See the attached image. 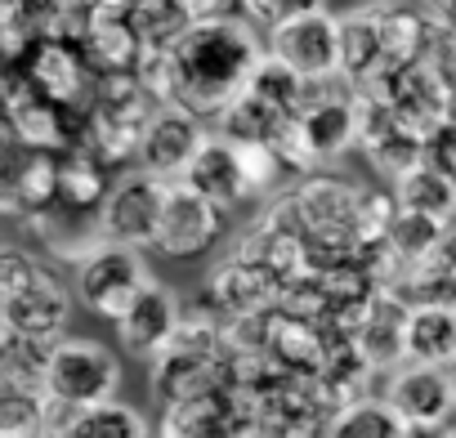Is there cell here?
I'll list each match as a JSON object with an SVG mask.
<instances>
[{
  "mask_svg": "<svg viewBox=\"0 0 456 438\" xmlns=\"http://www.w3.org/2000/svg\"><path fill=\"white\" fill-rule=\"evenodd\" d=\"M265 45L256 36V28L247 19H201L192 23L175 45H166L170 59V103L188 108L192 117H224L233 108L260 63H265Z\"/></svg>",
  "mask_w": 456,
  "mask_h": 438,
  "instance_id": "obj_1",
  "label": "cell"
},
{
  "mask_svg": "<svg viewBox=\"0 0 456 438\" xmlns=\"http://www.w3.org/2000/svg\"><path fill=\"white\" fill-rule=\"evenodd\" d=\"M72 313V291L41 264V256L5 247L0 256V331L59 345Z\"/></svg>",
  "mask_w": 456,
  "mask_h": 438,
  "instance_id": "obj_2",
  "label": "cell"
},
{
  "mask_svg": "<svg viewBox=\"0 0 456 438\" xmlns=\"http://www.w3.org/2000/svg\"><path fill=\"white\" fill-rule=\"evenodd\" d=\"M117 385H121V362L108 345L86 336H63L54 345L45 398H59L68 407H99L117 398Z\"/></svg>",
  "mask_w": 456,
  "mask_h": 438,
  "instance_id": "obj_3",
  "label": "cell"
},
{
  "mask_svg": "<svg viewBox=\"0 0 456 438\" xmlns=\"http://www.w3.org/2000/svg\"><path fill=\"white\" fill-rule=\"evenodd\" d=\"M166 192H170V183L148 174V170H139V166L117 174V183H112L103 210H99L103 238L117 242V247H134V251L157 247L161 215H166Z\"/></svg>",
  "mask_w": 456,
  "mask_h": 438,
  "instance_id": "obj_4",
  "label": "cell"
},
{
  "mask_svg": "<svg viewBox=\"0 0 456 438\" xmlns=\"http://www.w3.org/2000/svg\"><path fill=\"white\" fill-rule=\"evenodd\" d=\"M148 282H152V273H148V264H143V256L134 247L103 242L94 256H86L77 264V296H81V304L90 313H99V318H112V322L134 304V296Z\"/></svg>",
  "mask_w": 456,
  "mask_h": 438,
  "instance_id": "obj_5",
  "label": "cell"
},
{
  "mask_svg": "<svg viewBox=\"0 0 456 438\" xmlns=\"http://www.w3.org/2000/svg\"><path fill=\"white\" fill-rule=\"evenodd\" d=\"M269 54L282 59L305 81H336L340 77V19L327 10L296 14L269 28Z\"/></svg>",
  "mask_w": 456,
  "mask_h": 438,
  "instance_id": "obj_6",
  "label": "cell"
},
{
  "mask_svg": "<svg viewBox=\"0 0 456 438\" xmlns=\"http://www.w3.org/2000/svg\"><path fill=\"white\" fill-rule=\"evenodd\" d=\"M296 206L309 229V242L358 251V224H362V188L345 179H305L296 188Z\"/></svg>",
  "mask_w": 456,
  "mask_h": 438,
  "instance_id": "obj_7",
  "label": "cell"
},
{
  "mask_svg": "<svg viewBox=\"0 0 456 438\" xmlns=\"http://www.w3.org/2000/svg\"><path fill=\"white\" fill-rule=\"evenodd\" d=\"M201 143H206L201 117H192L179 103H166L152 112V121L139 139V170H148L166 183H179L183 170L192 166V157L201 152Z\"/></svg>",
  "mask_w": 456,
  "mask_h": 438,
  "instance_id": "obj_8",
  "label": "cell"
},
{
  "mask_svg": "<svg viewBox=\"0 0 456 438\" xmlns=\"http://www.w3.org/2000/svg\"><path fill=\"white\" fill-rule=\"evenodd\" d=\"M380 398L403 416V425H452V416H456V376H452V367L403 362L398 371H389Z\"/></svg>",
  "mask_w": 456,
  "mask_h": 438,
  "instance_id": "obj_9",
  "label": "cell"
},
{
  "mask_svg": "<svg viewBox=\"0 0 456 438\" xmlns=\"http://www.w3.org/2000/svg\"><path fill=\"white\" fill-rule=\"evenodd\" d=\"M358 148L385 179H403L425 161V134L394 117V108L358 94Z\"/></svg>",
  "mask_w": 456,
  "mask_h": 438,
  "instance_id": "obj_10",
  "label": "cell"
},
{
  "mask_svg": "<svg viewBox=\"0 0 456 438\" xmlns=\"http://www.w3.org/2000/svg\"><path fill=\"white\" fill-rule=\"evenodd\" d=\"M179 327H183V304L175 300L170 287H161L157 278L134 296V304L117 318V336H121V349L130 358H148L157 362L175 340H179Z\"/></svg>",
  "mask_w": 456,
  "mask_h": 438,
  "instance_id": "obj_11",
  "label": "cell"
},
{
  "mask_svg": "<svg viewBox=\"0 0 456 438\" xmlns=\"http://www.w3.org/2000/svg\"><path fill=\"white\" fill-rule=\"evenodd\" d=\"M224 229V210L210 206L201 192H192L188 183H170L166 192V215H161V233H157V251L188 260L215 247Z\"/></svg>",
  "mask_w": 456,
  "mask_h": 438,
  "instance_id": "obj_12",
  "label": "cell"
},
{
  "mask_svg": "<svg viewBox=\"0 0 456 438\" xmlns=\"http://www.w3.org/2000/svg\"><path fill=\"white\" fill-rule=\"evenodd\" d=\"M192 192H201L210 206H219L224 215L238 210L247 197H251V179H247V166H242V148L224 134H206L201 152L192 157V166L183 170V179Z\"/></svg>",
  "mask_w": 456,
  "mask_h": 438,
  "instance_id": "obj_13",
  "label": "cell"
},
{
  "mask_svg": "<svg viewBox=\"0 0 456 438\" xmlns=\"http://www.w3.org/2000/svg\"><path fill=\"white\" fill-rule=\"evenodd\" d=\"M206 291L224 304V313L233 318V322H247V318H265L269 304H273L287 287H282V278H273L269 269H260V264L233 256V260H224V264L210 273Z\"/></svg>",
  "mask_w": 456,
  "mask_h": 438,
  "instance_id": "obj_14",
  "label": "cell"
},
{
  "mask_svg": "<svg viewBox=\"0 0 456 438\" xmlns=\"http://www.w3.org/2000/svg\"><path fill=\"white\" fill-rule=\"evenodd\" d=\"M407 313L411 304H403L398 296L389 291H376L371 309L358 318L354 327V349L362 353V362L376 371V367H389L398 371L407 362Z\"/></svg>",
  "mask_w": 456,
  "mask_h": 438,
  "instance_id": "obj_15",
  "label": "cell"
},
{
  "mask_svg": "<svg viewBox=\"0 0 456 438\" xmlns=\"http://www.w3.org/2000/svg\"><path fill=\"white\" fill-rule=\"evenodd\" d=\"M242 402H247L242 389H215V393L175 402L161 416V438H228Z\"/></svg>",
  "mask_w": 456,
  "mask_h": 438,
  "instance_id": "obj_16",
  "label": "cell"
},
{
  "mask_svg": "<svg viewBox=\"0 0 456 438\" xmlns=\"http://www.w3.org/2000/svg\"><path fill=\"white\" fill-rule=\"evenodd\" d=\"M385 32H380V10H349L340 14V77L358 90L385 68Z\"/></svg>",
  "mask_w": 456,
  "mask_h": 438,
  "instance_id": "obj_17",
  "label": "cell"
},
{
  "mask_svg": "<svg viewBox=\"0 0 456 438\" xmlns=\"http://www.w3.org/2000/svg\"><path fill=\"white\" fill-rule=\"evenodd\" d=\"M394 197L403 215L429 219V224H443V229L456 224V179L438 170L434 161H420L411 174H403L394 183Z\"/></svg>",
  "mask_w": 456,
  "mask_h": 438,
  "instance_id": "obj_18",
  "label": "cell"
},
{
  "mask_svg": "<svg viewBox=\"0 0 456 438\" xmlns=\"http://www.w3.org/2000/svg\"><path fill=\"white\" fill-rule=\"evenodd\" d=\"M407 362L456 367V313H452V304H411V313H407Z\"/></svg>",
  "mask_w": 456,
  "mask_h": 438,
  "instance_id": "obj_19",
  "label": "cell"
},
{
  "mask_svg": "<svg viewBox=\"0 0 456 438\" xmlns=\"http://www.w3.org/2000/svg\"><path fill=\"white\" fill-rule=\"evenodd\" d=\"M112 183L117 179H108V161H99L94 152H86V148L63 152V166H59V206L63 210L99 215Z\"/></svg>",
  "mask_w": 456,
  "mask_h": 438,
  "instance_id": "obj_20",
  "label": "cell"
},
{
  "mask_svg": "<svg viewBox=\"0 0 456 438\" xmlns=\"http://www.w3.org/2000/svg\"><path fill=\"white\" fill-rule=\"evenodd\" d=\"M50 353H54V345H45V340H28V336L0 331V385H5L10 393H37V398H45Z\"/></svg>",
  "mask_w": 456,
  "mask_h": 438,
  "instance_id": "obj_21",
  "label": "cell"
},
{
  "mask_svg": "<svg viewBox=\"0 0 456 438\" xmlns=\"http://www.w3.org/2000/svg\"><path fill=\"white\" fill-rule=\"evenodd\" d=\"M403 429H407L403 416L385 398H358L331 416L322 438H403Z\"/></svg>",
  "mask_w": 456,
  "mask_h": 438,
  "instance_id": "obj_22",
  "label": "cell"
},
{
  "mask_svg": "<svg viewBox=\"0 0 456 438\" xmlns=\"http://www.w3.org/2000/svg\"><path fill=\"white\" fill-rule=\"evenodd\" d=\"M54 438H148V420L130 407V402H99V407H81L72 416V425Z\"/></svg>",
  "mask_w": 456,
  "mask_h": 438,
  "instance_id": "obj_23",
  "label": "cell"
},
{
  "mask_svg": "<svg viewBox=\"0 0 456 438\" xmlns=\"http://www.w3.org/2000/svg\"><path fill=\"white\" fill-rule=\"evenodd\" d=\"M0 438H50L45 398L5 389V398H0Z\"/></svg>",
  "mask_w": 456,
  "mask_h": 438,
  "instance_id": "obj_24",
  "label": "cell"
},
{
  "mask_svg": "<svg viewBox=\"0 0 456 438\" xmlns=\"http://www.w3.org/2000/svg\"><path fill=\"white\" fill-rule=\"evenodd\" d=\"M238 5L251 14V23H265V28H278L296 14H309V10H322V0H238Z\"/></svg>",
  "mask_w": 456,
  "mask_h": 438,
  "instance_id": "obj_25",
  "label": "cell"
},
{
  "mask_svg": "<svg viewBox=\"0 0 456 438\" xmlns=\"http://www.w3.org/2000/svg\"><path fill=\"white\" fill-rule=\"evenodd\" d=\"M425 63H429V72L443 81V90L456 94V32L438 28V41H434V50H429Z\"/></svg>",
  "mask_w": 456,
  "mask_h": 438,
  "instance_id": "obj_26",
  "label": "cell"
},
{
  "mask_svg": "<svg viewBox=\"0 0 456 438\" xmlns=\"http://www.w3.org/2000/svg\"><path fill=\"white\" fill-rule=\"evenodd\" d=\"M425 161H434L438 170H447L456 179V126L443 121L429 139H425Z\"/></svg>",
  "mask_w": 456,
  "mask_h": 438,
  "instance_id": "obj_27",
  "label": "cell"
},
{
  "mask_svg": "<svg viewBox=\"0 0 456 438\" xmlns=\"http://www.w3.org/2000/svg\"><path fill=\"white\" fill-rule=\"evenodd\" d=\"M183 5H188L192 23H201V19H228V5H233V0H183Z\"/></svg>",
  "mask_w": 456,
  "mask_h": 438,
  "instance_id": "obj_28",
  "label": "cell"
},
{
  "mask_svg": "<svg viewBox=\"0 0 456 438\" xmlns=\"http://www.w3.org/2000/svg\"><path fill=\"white\" fill-rule=\"evenodd\" d=\"M403 438H452V429L447 425H407Z\"/></svg>",
  "mask_w": 456,
  "mask_h": 438,
  "instance_id": "obj_29",
  "label": "cell"
},
{
  "mask_svg": "<svg viewBox=\"0 0 456 438\" xmlns=\"http://www.w3.org/2000/svg\"><path fill=\"white\" fill-rule=\"evenodd\" d=\"M420 5H425V14H429L434 23H443V19H447V10L456 5V0H420Z\"/></svg>",
  "mask_w": 456,
  "mask_h": 438,
  "instance_id": "obj_30",
  "label": "cell"
},
{
  "mask_svg": "<svg viewBox=\"0 0 456 438\" xmlns=\"http://www.w3.org/2000/svg\"><path fill=\"white\" fill-rule=\"evenodd\" d=\"M438 28H447V32H456V5H452V10H447V19H443V23H438Z\"/></svg>",
  "mask_w": 456,
  "mask_h": 438,
  "instance_id": "obj_31",
  "label": "cell"
},
{
  "mask_svg": "<svg viewBox=\"0 0 456 438\" xmlns=\"http://www.w3.org/2000/svg\"><path fill=\"white\" fill-rule=\"evenodd\" d=\"M447 121L456 126V94H452V103H447Z\"/></svg>",
  "mask_w": 456,
  "mask_h": 438,
  "instance_id": "obj_32",
  "label": "cell"
},
{
  "mask_svg": "<svg viewBox=\"0 0 456 438\" xmlns=\"http://www.w3.org/2000/svg\"><path fill=\"white\" fill-rule=\"evenodd\" d=\"M452 313H456V296H452Z\"/></svg>",
  "mask_w": 456,
  "mask_h": 438,
  "instance_id": "obj_33",
  "label": "cell"
},
{
  "mask_svg": "<svg viewBox=\"0 0 456 438\" xmlns=\"http://www.w3.org/2000/svg\"><path fill=\"white\" fill-rule=\"evenodd\" d=\"M452 438H456V429H452Z\"/></svg>",
  "mask_w": 456,
  "mask_h": 438,
  "instance_id": "obj_34",
  "label": "cell"
},
{
  "mask_svg": "<svg viewBox=\"0 0 456 438\" xmlns=\"http://www.w3.org/2000/svg\"><path fill=\"white\" fill-rule=\"evenodd\" d=\"M452 376H456V367H452Z\"/></svg>",
  "mask_w": 456,
  "mask_h": 438,
  "instance_id": "obj_35",
  "label": "cell"
}]
</instances>
